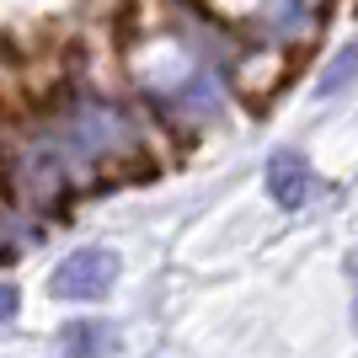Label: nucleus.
Instances as JSON below:
<instances>
[{
    "instance_id": "nucleus-8",
    "label": "nucleus",
    "mask_w": 358,
    "mask_h": 358,
    "mask_svg": "<svg viewBox=\"0 0 358 358\" xmlns=\"http://www.w3.org/2000/svg\"><path fill=\"white\" fill-rule=\"evenodd\" d=\"M11 315H16V289L0 284V321H11Z\"/></svg>"
},
{
    "instance_id": "nucleus-7",
    "label": "nucleus",
    "mask_w": 358,
    "mask_h": 358,
    "mask_svg": "<svg viewBox=\"0 0 358 358\" xmlns=\"http://www.w3.org/2000/svg\"><path fill=\"white\" fill-rule=\"evenodd\" d=\"M22 241H32V230L0 214V257H16V252H22Z\"/></svg>"
},
{
    "instance_id": "nucleus-5",
    "label": "nucleus",
    "mask_w": 358,
    "mask_h": 358,
    "mask_svg": "<svg viewBox=\"0 0 358 358\" xmlns=\"http://www.w3.org/2000/svg\"><path fill=\"white\" fill-rule=\"evenodd\" d=\"M59 348L70 358H102L118 348V331L107 327V321H70V331L59 337Z\"/></svg>"
},
{
    "instance_id": "nucleus-1",
    "label": "nucleus",
    "mask_w": 358,
    "mask_h": 358,
    "mask_svg": "<svg viewBox=\"0 0 358 358\" xmlns=\"http://www.w3.org/2000/svg\"><path fill=\"white\" fill-rule=\"evenodd\" d=\"M11 187L27 203H64L70 198V161L54 145H27L11 166Z\"/></svg>"
},
{
    "instance_id": "nucleus-3",
    "label": "nucleus",
    "mask_w": 358,
    "mask_h": 358,
    "mask_svg": "<svg viewBox=\"0 0 358 358\" xmlns=\"http://www.w3.org/2000/svg\"><path fill=\"white\" fill-rule=\"evenodd\" d=\"M70 145L91 150V155H113V150L134 145V129L123 123L118 107H86V113H75V118H70Z\"/></svg>"
},
{
    "instance_id": "nucleus-4",
    "label": "nucleus",
    "mask_w": 358,
    "mask_h": 358,
    "mask_svg": "<svg viewBox=\"0 0 358 358\" xmlns=\"http://www.w3.org/2000/svg\"><path fill=\"white\" fill-rule=\"evenodd\" d=\"M268 193L278 209H305L315 198V171L310 161L299 155V150H273V161H268Z\"/></svg>"
},
{
    "instance_id": "nucleus-6",
    "label": "nucleus",
    "mask_w": 358,
    "mask_h": 358,
    "mask_svg": "<svg viewBox=\"0 0 358 358\" xmlns=\"http://www.w3.org/2000/svg\"><path fill=\"white\" fill-rule=\"evenodd\" d=\"M353 75H358V38H353V43H348L343 54L327 64V75L315 80V91H321V96H337L343 86H353Z\"/></svg>"
},
{
    "instance_id": "nucleus-2",
    "label": "nucleus",
    "mask_w": 358,
    "mask_h": 358,
    "mask_svg": "<svg viewBox=\"0 0 358 358\" xmlns=\"http://www.w3.org/2000/svg\"><path fill=\"white\" fill-rule=\"evenodd\" d=\"M113 284H118V257L102 252V246L70 252L48 278V289L59 299H102V294H113Z\"/></svg>"
}]
</instances>
